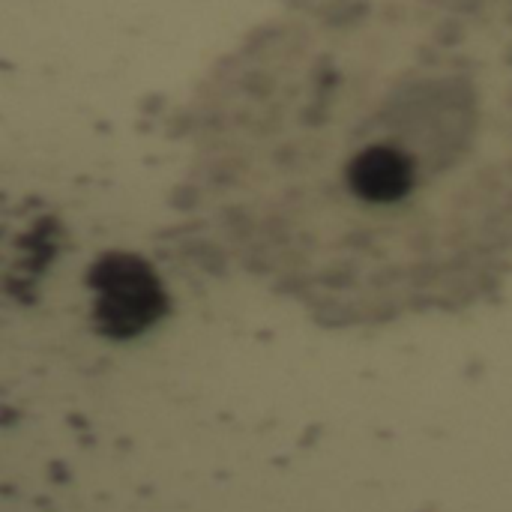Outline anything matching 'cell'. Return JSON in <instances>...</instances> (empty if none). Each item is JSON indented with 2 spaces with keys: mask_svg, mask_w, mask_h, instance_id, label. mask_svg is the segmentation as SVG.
Returning a JSON list of instances; mask_svg holds the SVG:
<instances>
[{
  "mask_svg": "<svg viewBox=\"0 0 512 512\" xmlns=\"http://www.w3.org/2000/svg\"><path fill=\"white\" fill-rule=\"evenodd\" d=\"M396 27L285 42L204 171L240 261L333 324L465 306L512 267V87Z\"/></svg>",
  "mask_w": 512,
  "mask_h": 512,
  "instance_id": "obj_1",
  "label": "cell"
}]
</instances>
